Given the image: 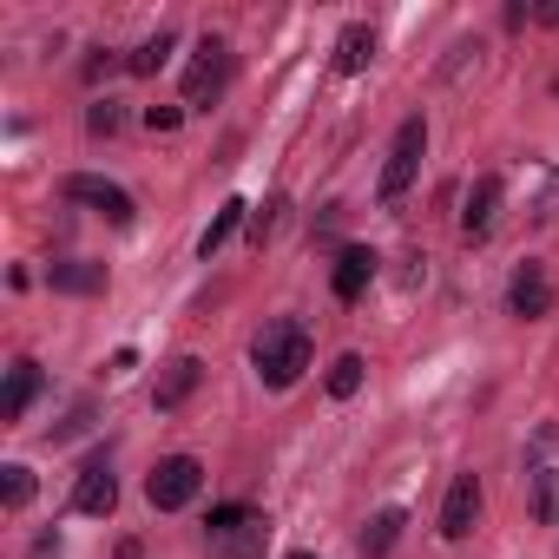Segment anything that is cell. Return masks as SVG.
Wrapping results in <instances>:
<instances>
[{
    "instance_id": "603a6c76",
    "label": "cell",
    "mask_w": 559,
    "mask_h": 559,
    "mask_svg": "<svg viewBox=\"0 0 559 559\" xmlns=\"http://www.w3.org/2000/svg\"><path fill=\"white\" fill-rule=\"evenodd\" d=\"M250 520V507L243 500H224V507H211V520H204V539H224L230 526H243Z\"/></svg>"
},
{
    "instance_id": "6da1fadb",
    "label": "cell",
    "mask_w": 559,
    "mask_h": 559,
    "mask_svg": "<svg viewBox=\"0 0 559 559\" xmlns=\"http://www.w3.org/2000/svg\"><path fill=\"white\" fill-rule=\"evenodd\" d=\"M250 362H257L263 389H297V376L310 369V330H304L297 317L263 323V336L250 343Z\"/></svg>"
},
{
    "instance_id": "d4e9b609",
    "label": "cell",
    "mask_w": 559,
    "mask_h": 559,
    "mask_svg": "<svg viewBox=\"0 0 559 559\" xmlns=\"http://www.w3.org/2000/svg\"><path fill=\"white\" fill-rule=\"evenodd\" d=\"M178 119H185V106H145V126L152 132H178Z\"/></svg>"
},
{
    "instance_id": "4316f807",
    "label": "cell",
    "mask_w": 559,
    "mask_h": 559,
    "mask_svg": "<svg viewBox=\"0 0 559 559\" xmlns=\"http://www.w3.org/2000/svg\"><path fill=\"white\" fill-rule=\"evenodd\" d=\"M290 559H310V552H290Z\"/></svg>"
},
{
    "instance_id": "44dd1931",
    "label": "cell",
    "mask_w": 559,
    "mask_h": 559,
    "mask_svg": "<svg viewBox=\"0 0 559 559\" xmlns=\"http://www.w3.org/2000/svg\"><path fill=\"white\" fill-rule=\"evenodd\" d=\"M362 376H369V362H362V356H336V362H330V376H323V389H330L336 402H349V395L362 389Z\"/></svg>"
},
{
    "instance_id": "e0dca14e",
    "label": "cell",
    "mask_w": 559,
    "mask_h": 559,
    "mask_svg": "<svg viewBox=\"0 0 559 559\" xmlns=\"http://www.w3.org/2000/svg\"><path fill=\"white\" fill-rule=\"evenodd\" d=\"M369 60H376V34L356 21V27H343L336 34V73H369Z\"/></svg>"
},
{
    "instance_id": "3957f363",
    "label": "cell",
    "mask_w": 559,
    "mask_h": 559,
    "mask_svg": "<svg viewBox=\"0 0 559 559\" xmlns=\"http://www.w3.org/2000/svg\"><path fill=\"white\" fill-rule=\"evenodd\" d=\"M204 493V467H198V454H165L152 474H145V500L158 507V513H178V507H191Z\"/></svg>"
},
{
    "instance_id": "5bb4252c",
    "label": "cell",
    "mask_w": 559,
    "mask_h": 559,
    "mask_svg": "<svg viewBox=\"0 0 559 559\" xmlns=\"http://www.w3.org/2000/svg\"><path fill=\"white\" fill-rule=\"evenodd\" d=\"M263 546H270V520H263V513H250L243 526H230L224 539H211L217 559H263Z\"/></svg>"
},
{
    "instance_id": "52a82bcc",
    "label": "cell",
    "mask_w": 559,
    "mask_h": 559,
    "mask_svg": "<svg viewBox=\"0 0 559 559\" xmlns=\"http://www.w3.org/2000/svg\"><path fill=\"white\" fill-rule=\"evenodd\" d=\"M73 507H80V513H93V520L119 507V474H112V461H106V454H93V461L80 467V480H73Z\"/></svg>"
},
{
    "instance_id": "2e32d148",
    "label": "cell",
    "mask_w": 559,
    "mask_h": 559,
    "mask_svg": "<svg viewBox=\"0 0 559 559\" xmlns=\"http://www.w3.org/2000/svg\"><path fill=\"white\" fill-rule=\"evenodd\" d=\"M402 526H408V513H402V507H382V513L362 526V559H389L395 539H402Z\"/></svg>"
},
{
    "instance_id": "5b68a950",
    "label": "cell",
    "mask_w": 559,
    "mask_h": 559,
    "mask_svg": "<svg viewBox=\"0 0 559 559\" xmlns=\"http://www.w3.org/2000/svg\"><path fill=\"white\" fill-rule=\"evenodd\" d=\"M224 80H230V47L224 40H204L198 60H191V73H185V106H211L224 93Z\"/></svg>"
},
{
    "instance_id": "30bf717a",
    "label": "cell",
    "mask_w": 559,
    "mask_h": 559,
    "mask_svg": "<svg viewBox=\"0 0 559 559\" xmlns=\"http://www.w3.org/2000/svg\"><path fill=\"white\" fill-rule=\"evenodd\" d=\"M47 284H53L60 297H99V290H106V263L60 257V263H47Z\"/></svg>"
},
{
    "instance_id": "484cf974",
    "label": "cell",
    "mask_w": 559,
    "mask_h": 559,
    "mask_svg": "<svg viewBox=\"0 0 559 559\" xmlns=\"http://www.w3.org/2000/svg\"><path fill=\"white\" fill-rule=\"evenodd\" d=\"M99 73H112V53L106 47H93V60H86V80H99Z\"/></svg>"
},
{
    "instance_id": "7a4b0ae2",
    "label": "cell",
    "mask_w": 559,
    "mask_h": 559,
    "mask_svg": "<svg viewBox=\"0 0 559 559\" xmlns=\"http://www.w3.org/2000/svg\"><path fill=\"white\" fill-rule=\"evenodd\" d=\"M421 152H428V119L415 112V119H402V132H395V145H389V165H382V185H376L382 204H402V198H408V185H415V171H421Z\"/></svg>"
},
{
    "instance_id": "4fadbf2b",
    "label": "cell",
    "mask_w": 559,
    "mask_h": 559,
    "mask_svg": "<svg viewBox=\"0 0 559 559\" xmlns=\"http://www.w3.org/2000/svg\"><path fill=\"white\" fill-rule=\"evenodd\" d=\"M369 284H376V250H362V243H356V250H343V257H336V276H330L336 304H356Z\"/></svg>"
},
{
    "instance_id": "d6986e66",
    "label": "cell",
    "mask_w": 559,
    "mask_h": 559,
    "mask_svg": "<svg viewBox=\"0 0 559 559\" xmlns=\"http://www.w3.org/2000/svg\"><path fill=\"white\" fill-rule=\"evenodd\" d=\"M34 493H40L34 467H21V461H14V467H0V507H8V513H21V507H27Z\"/></svg>"
},
{
    "instance_id": "277c9868",
    "label": "cell",
    "mask_w": 559,
    "mask_h": 559,
    "mask_svg": "<svg viewBox=\"0 0 559 559\" xmlns=\"http://www.w3.org/2000/svg\"><path fill=\"white\" fill-rule=\"evenodd\" d=\"M60 198L67 204H93L106 224H132V198L112 185V178H93V171H73L67 185H60Z\"/></svg>"
},
{
    "instance_id": "ffe728a7",
    "label": "cell",
    "mask_w": 559,
    "mask_h": 559,
    "mask_svg": "<svg viewBox=\"0 0 559 559\" xmlns=\"http://www.w3.org/2000/svg\"><path fill=\"white\" fill-rule=\"evenodd\" d=\"M533 520L559 526V467H533Z\"/></svg>"
},
{
    "instance_id": "8992f818",
    "label": "cell",
    "mask_w": 559,
    "mask_h": 559,
    "mask_svg": "<svg viewBox=\"0 0 559 559\" xmlns=\"http://www.w3.org/2000/svg\"><path fill=\"white\" fill-rule=\"evenodd\" d=\"M507 310H513L520 323H533V317H546V310H552V276H546V263H520V270H513V284H507Z\"/></svg>"
},
{
    "instance_id": "9a60e30c",
    "label": "cell",
    "mask_w": 559,
    "mask_h": 559,
    "mask_svg": "<svg viewBox=\"0 0 559 559\" xmlns=\"http://www.w3.org/2000/svg\"><path fill=\"white\" fill-rule=\"evenodd\" d=\"M237 224H250V204H243V198H224V204H217V217H211V224H204V237H198V257L211 263V257L230 243V230H237Z\"/></svg>"
},
{
    "instance_id": "7c38bea8",
    "label": "cell",
    "mask_w": 559,
    "mask_h": 559,
    "mask_svg": "<svg viewBox=\"0 0 559 559\" xmlns=\"http://www.w3.org/2000/svg\"><path fill=\"white\" fill-rule=\"evenodd\" d=\"M34 395H40V362H34V356H21V362L8 369V389H0V421H27Z\"/></svg>"
},
{
    "instance_id": "7402d4cb",
    "label": "cell",
    "mask_w": 559,
    "mask_h": 559,
    "mask_svg": "<svg viewBox=\"0 0 559 559\" xmlns=\"http://www.w3.org/2000/svg\"><path fill=\"white\" fill-rule=\"evenodd\" d=\"M119 126H126V106H119V99H99V106H86V132H93V139H112Z\"/></svg>"
},
{
    "instance_id": "9c48e42d",
    "label": "cell",
    "mask_w": 559,
    "mask_h": 559,
    "mask_svg": "<svg viewBox=\"0 0 559 559\" xmlns=\"http://www.w3.org/2000/svg\"><path fill=\"white\" fill-rule=\"evenodd\" d=\"M480 520V480L474 474H454L448 480V500H441V539H467Z\"/></svg>"
},
{
    "instance_id": "ba28073f",
    "label": "cell",
    "mask_w": 559,
    "mask_h": 559,
    "mask_svg": "<svg viewBox=\"0 0 559 559\" xmlns=\"http://www.w3.org/2000/svg\"><path fill=\"white\" fill-rule=\"evenodd\" d=\"M198 382H204V362H198V356H171V362L158 369V389H152V408H158V415H171V408H185V402L198 395Z\"/></svg>"
},
{
    "instance_id": "cb8c5ba5",
    "label": "cell",
    "mask_w": 559,
    "mask_h": 559,
    "mask_svg": "<svg viewBox=\"0 0 559 559\" xmlns=\"http://www.w3.org/2000/svg\"><path fill=\"white\" fill-rule=\"evenodd\" d=\"M276 217H284V198H270L263 211H250V243H270L276 237Z\"/></svg>"
},
{
    "instance_id": "83f0119b",
    "label": "cell",
    "mask_w": 559,
    "mask_h": 559,
    "mask_svg": "<svg viewBox=\"0 0 559 559\" xmlns=\"http://www.w3.org/2000/svg\"><path fill=\"white\" fill-rule=\"evenodd\" d=\"M552 21H559V8H552Z\"/></svg>"
},
{
    "instance_id": "8fae6325",
    "label": "cell",
    "mask_w": 559,
    "mask_h": 559,
    "mask_svg": "<svg viewBox=\"0 0 559 559\" xmlns=\"http://www.w3.org/2000/svg\"><path fill=\"white\" fill-rule=\"evenodd\" d=\"M493 217H500V178H474V191H467V204H461V237L480 243V237L493 230Z\"/></svg>"
},
{
    "instance_id": "ac0fdd59",
    "label": "cell",
    "mask_w": 559,
    "mask_h": 559,
    "mask_svg": "<svg viewBox=\"0 0 559 559\" xmlns=\"http://www.w3.org/2000/svg\"><path fill=\"white\" fill-rule=\"evenodd\" d=\"M171 47H178V34H171V27H158L145 47H132V53H126V73H132V80H152V73L171 60Z\"/></svg>"
}]
</instances>
